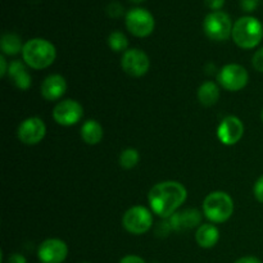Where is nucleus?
Masks as SVG:
<instances>
[{
  "mask_svg": "<svg viewBox=\"0 0 263 263\" xmlns=\"http://www.w3.org/2000/svg\"><path fill=\"white\" fill-rule=\"evenodd\" d=\"M187 198V190L179 181H162L154 185L148 194L152 211L162 218H170L177 212Z\"/></svg>",
  "mask_w": 263,
  "mask_h": 263,
  "instance_id": "f257e3e1",
  "label": "nucleus"
},
{
  "mask_svg": "<svg viewBox=\"0 0 263 263\" xmlns=\"http://www.w3.org/2000/svg\"><path fill=\"white\" fill-rule=\"evenodd\" d=\"M22 58L23 62L31 68H48L57 58L55 46L45 39H31L23 46Z\"/></svg>",
  "mask_w": 263,
  "mask_h": 263,
  "instance_id": "f03ea898",
  "label": "nucleus"
},
{
  "mask_svg": "<svg viewBox=\"0 0 263 263\" xmlns=\"http://www.w3.org/2000/svg\"><path fill=\"white\" fill-rule=\"evenodd\" d=\"M231 37L239 48H256L263 39V25L261 21L251 15L239 18L233 27Z\"/></svg>",
  "mask_w": 263,
  "mask_h": 263,
  "instance_id": "7ed1b4c3",
  "label": "nucleus"
},
{
  "mask_svg": "<svg viewBox=\"0 0 263 263\" xmlns=\"http://www.w3.org/2000/svg\"><path fill=\"white\" fill-rule=\"evenodd\" d=\"M234 213V200L228 193L212 192L203 202V215L213 223L226 222Z\"/></svg>",
  "mask_w": 263,
  "mask_h": 263,
  "instance_id": "20e7f679",
  "label": "nucleus"
},
{
  "mask_svg": "<svg viewBox=\"0 0 263 263\" xmlns=\"http://www.w3.org/2000/svg\"><path fill=\"white\" fill-rule=\"evenodd\" d=\"M233 23L231 18L228 13L221 12H212L205 15L203 21V30L204 33L215 41H225L233 33Z\"/></svg>",
  "mask_w": 263,
  "mask_h": 263,
  "instance_id": "39448f33",
  "label": "nucleus"
},
{
  "mask_svg": "<svg viewBox=\"0 0 263 263\" xmlns=\"http://www.w3.org/2000/svg\"><path fill=\"white\" fill-rule=\"evenodd\" d=\"M122 225L130 234L143 235L153 226V216L148 208L143 205H134L128 208L122 217Z\"/></svg>",
  "mask_w": 263,
  "mask_h": 263,
  "instance_id": "423d86ee",
  "label": "nucleus"
},
{
  "mask_svg": "<svg viewBox=\"0 0 263 263\" xmlns=\"http://www.w3.org/2000/svg\"><path fill=\"white\" fill-rule=\"evenodd\" d=\"M126 27L136 37H146L156 27V21L151 12L143 8H134L126 14Z\"/></svg>",
  "mask_w": 263,
  "mask_h": 263,
  "instance_id": "0eeeda50",
  "label": "nucleus"
},
{
  "mask_svg": "<svg viewBox=\"0 0 263 263\" xmlns=\"http://www.w3.org/2000/svg\"><path fill=\"white\" fill-rule=\"evenodd\" d=\"M217 79L221 86L228 91H239L248 85L249 73L240 64L231 63L221 68Z\"/></svg>",
  "mask_w": 263,
  "mask_h": 263,
  "instance_id": "6e6552de",
  "label": "nucleus"
},
{
  "mask_svg": "<svg viewBox=\"0 0 263 263\" xmlns=\"http://www.w3.org/2000/svg\"><path fill=\"white\" fill-rule=\"evenodd\" d=\"M121 67L127 74L133 77H141L149 71L151 61L145 51L140 49H128L123 53Z\"/></svg>",
  "mask_w": 263,
  "mask_h": 263,
  "instance_id": "1a4fd4ad",
  "label": "nucleus"
},
{
  "mask_svg": "<svg viewBox=\"0 0 263 263\" xmlns=\"http://www.w3.org/2000/svg\"><path fill=\"white\" fill-rule=\"evenodd\" d=\"M46 134V126L39 117H28L20 123L17 136L21 143L26 145H36L40 143Z\"/></svg>",
  "mask_w": 263,
  "mask_h": 263,
  "instance_id": "9d476101",
  "label": "nucleus"
},
{
  "mask_svg": "<svg viewBox=\"0 0 263 263\" xmlns=\"http://www.w3.org/2000/svg\"><path fill=\"white\" fill-rule=\"evenodd\" d=\"M84 116V108L77 100L66 99L59 102L53 109V118L61 126H73Z\"/></svg>",
  "mask_w": 263,
  "mask_h": 263,
  "instance_id": "9b49d317",
  "label": "nucleus"
},
{
  "mask_svg": "<svg viewBox=\"0 0 263 263\" xmlns=\"http://www.w3.org/2000/svg\"><path fill=\"white\" fill-rule=\"evenodd\" d=\"M67 256L68 247L62 239H46L37 248V258L41 263H63Z\"/></svg>",
  "mask_w": 263,
  "mask_h": 263,
  "instance_id": "f8f14e48",
  "label": "nucleus"
},
{
  "mask_svg": "<svg viewBox=\"0 0 263 263\" xmlns=\"http://www.w3.org/2000/svg\"><path fill=\"white\" fill-rule=\"evenodd\" d=\"M244 135V125L240 118L228 116L217 127V138L223 145H235Z\"/></svg>",
  "mask_w": 263,
  "mask_h": 263,
  "instance_id": "ddd939ff",
  "label": "nucleus"
},
{
  "mask_svg": "<svg viewBox=\"0 0 263 263\" xmlns=\"http://www.w3.org/2000/svg\"><path fill=\"white\" fill-rule=\"evenodd\" d=\"M202 212L194 208H187V210L180 211L172 215L168 218V222L171 229L175 231L190 230V229L199 228L202 225Z\"/></svg>",
  "mask_w": 263,
  "mask_h": 263,
  "instance_id": "4468645a",
  "label": "nucleus"
},
{
  "mask_svg": "<svg viewBox=\"0 0 263 263\" xmlns=\"http://www.w3.org/2000/svg\"><path fill=\"white\" fill-rule=\"evenodd\" d=\"M40 91L44 99L49 102L61 99L67 91L66 79L62 74H49L41 84Z\"/></svg>",
  "mask_w": 263,
  "mask_h": 263,
  "instance_id": "2eb2a0df",
  "label": "nucleus"
},
{
  "mask_svg": "<svg viewBox=\"0 0 263 263\" xmlns=\"http://www.w3.org/2000/svg\"><path fill=\"white\" fill-rule=\"evenodd\" d=\"M8 76H9V79H12L13 84L20 90H28L31 84H32L31 74L28 73L26 63L21 61L10 62L9 69H8Z\"/></svg>",
  "mask_w": 263,
  "mask_h": 263,
  "instance_id": "dca6fc26",
  "label": "nucleus"
},
{
  "mask_svg": "<svg viewBox=\"0 0 263 263\" xmlns=\"http://www.w3.org/2000/svg\"><path fill=\"white\" fill-rule=\"evenodd\" d=\"M195 240L200 248H213L220 240V230L212 223H203L197 229Z\"/></svg>",
  "mask_w": 263,
  "mask_h": 263,
  "instance_id": "f3484780",
  "label": "nucleus"
},
{
  "mask_svg": "<svg viewBox=\"0 0 263 263\" xmlns=\"http://www.w3.org/2000/svg\"><path fill=\"white\" fill-rule=\"evenodd\" d=\"M104 136L103 126L97 120H89L82 125L81 138L87 145H97Z\"/></svg>",
  "mask_w": 263,
  "mask_h": 263,
  "instance_id": "a211bd4d",
  "label": "nucleus"
},
{
  "mask_svg": "<svg viewBox=\"0 0 263 263\" xmlns=\"http://www.w3.org/2000/svg\"><path fill=\"white\" fill-rule=\"evenodd\" d=\"M220 99V89L213 81H205L198 89V100L203 107H212Z\"/></svg>",
  "mask_w": 263,
  "mask_h": 263,
  "instance_id": "6ab92c4d",
  "label": "nucleus"
},
{
  "mask_svg": "<svg viewBox=\"0 0 263 263\" xmlns=\"http://www.w3.org/2000/svg\"><path fill=\"white\" fill-rule=\"evenodd\" d=\"M23 46L25 44H22V39L17 33L7 32L2 36V40H0L3 55H17L22 53Z\"/></svg>",
  "mask_w": 263,
  "mask_h": 263,
  "instance_id": "aec40b11",
  "label": "nucleus"
},
{
  "mask_svg": "<svg viewBox=\"0 0 263 263\" xmlns=\"http://www.w3.org/2000/svg\"><path fill=\"white\" fill-rule=\"evenodd\" d=\"M139 161H140V154L134 148H127L121 152L120 159H118L120 166L125 170H131L134 167H136Z\"/></svg>",
  "mask_w": 263,
  "mask_h": 263,
  "instance_id": "412c9836",
  "label": "nucleus"
},
{
  "mask_svg": "<svg viewBox=\"0 0 263 263\" xmlns=\"http://www.w3.org/2000/svg\"><path fill=\"white\" fill-rule=\"evenodd\" d=\"M108 45L113 51H126L128 46V40L121 31H113L108 37Z\"/></svg>",
  "mask_w": 263,
  "mask_h": 263,
  "instance_id": "4be33fe9",
  "label": "nucleus"
},
{
  "mask_svg": "<svg viewBox=\"0 0 263 263\" xmlns=\"http://www.w3.org/2000/svg\"><path fill=\"white\" fill-rule=\"evenodd\" d=\"M107 13L109 17L112 18H118L123 14V7L118 2H112L108 4L107 7Z\"/></svg>",
  "mask_w": 263,
  "mask_h": 263,
  "instance_id": "5701e85b",
  "label": "nucleus"
},
{
  "mask_svg": "<svg viewBox=\"0 0 263 263\" xmlns=\"http://www.w3.org/2000/svg\"><path fill=\"white\" fill-rule=\"evenodd\" d=\"M252 64H253L254 68L258 72H262L263 73V48L257 50L254 53L253 58H252Z\"/></svg>",
  "mask_w": 263,
  "mask_h": 263,
  "instance_id": "b1692460",
  "label": "nucleus"
},
{
  "mask_svg": "<svg viewBox=\"0 0 263 263\" xmlns=\"http://www.w3.org/2000/svg\"><path fill=\"white\" fill-rule=\"evenodd\" d=\"M253 194H254V198L263 204V175L258 180H257L256 184H254Z\"/></svg>",
  "mask_w": 263,
  "mask_h": 263,
  "instance_id": "393cba45",
  "label": "nucleus"
},
{
  "mask_svg": "<svg viewBox=\"0 0 263 263\" xmlns=\"http://www.w3.org/2000/svg\"><path fill=\"white\" fill-rule=\"evenodd\" d=\"M259 0H240V7L244 12H253L257 9Z\"/></svg>",
  "mask_w": 263,
  "mask_h": 263,
  "instance_id": "a878e982",
  "label": "nucleus"
},
{
  "mask_svg": "<svg viewBox=\"0 0 263 263\" xmlns=\"http://www.w3.org/2000/svg\"><path fill=\"white\" fill-rule=\"evenodd\" d=\"M205 4H207V7L210 8V9H212L213 12H217V10H220L221 8L223 7V4H225V0H204Z\"/></svg>",
  "mask_w": 263,
  "mask_h": 263,
  "instance_id": "bb28decb",
  "label": "nucleus"
},
{
  "mask_svg": "<svg viewBox=\"0 0 263 263\" xmlns=\"http://www.w3.org/2000/svg\"><path fill=\"white\" fill-rule=\"evenodd\" d=\"M120 263H146L144 261V258L141 257L135 256V254H128V256H125L123 258H121Z\"/></svg>",
  "mask_w": 263,
  "mask_h": 263,
  "instance_id": "cd10ccee",
  "label": "nucleus"
},
{
  "mask_svg": "<svg viewBox=\"0 0 263 263\" xmlns=\"http://www.w3.org/2000/svg\"><path fill=\"white\" fill-rule=\"evenodd\" d=\"M8 263H27V259L25 258V256L20 253H13L10 254L9 258H8Z\"/></svg>",
  "mask_w": 263,
  "mask_h": 263,
  "instance_id": "c85d7f7f",
  "label": "nucleus"
},
{
  "mask_svg": "<svg viewBox=\"0 0 263 263\" xmlns=\"http://www.w3.org/2000/svg\"><path fill=\"white\" fill-rule=\"evenodd\" d=\"M8 69H9V66L7 63V59L4 55H0V76L4 77L5 74H8Z\"/></svg>",
  "mask_w": 263,
  "mask_h": 263,
  "instance_id": "c756f323",
  "label": "nucleus"
},
{
  "mask_svg": "<svg viewBox=\"0 0 263 263\" xmlns=\"http://www.w3.org/2000/svg\"><path fill=\"white\" fill-rule=\"evenodd\" d=\"M235 263H262V261L254 256H246V257H241V258L236 259Z\"/></svg>",
  "mask_w": 263,
  "mask_h": 263,
  "instance_id": "7c9ffc66",
  "label": "nucleus"
},
{
  "mask_svg": "<svg viewBox=\"0 0 263 263\" xmlns=\"http://www.w3.org/2000/svg\"><path fill=\"white\" fill-rule=\"evenodd\" d=\"M130 2H133V3H141V2H144V0H130Z\"/></svg>",
  "mask_w": 263,
  "mask_h": 263,
  "instance_id": "2f4dec72",
  "label": "nucleus"
},
{
  "mask_svg": "<svg viewBox=\"0 0 263 263\" xmlns=\"http://www.w3.org/2000/svg\"><path fill=\"white\" fill-rule=\"evenodd\" d=\"M261 118H262V122H263V109H262V113H261Z\"/></svg>",
  "mask_w": 263,
  "mask_h": 263,
  "instance_id": "473e14b6",
  "label": "nucleus"
},
{
  "mask_svg": "<svg viewBox=\"0 0 263 263\" xmlns=\"http://www.w3.org/2000/svg\"><path fill=\"white\" fill-rule=\"evenodd\" d=\"M84 263H87V262H84Z\"/></svg>",
  "mask_w": 263,
  "mask_h": 263,
  "instance_id": "72a5a7b5",
  "label": "nucleus"
}]
</instances>
